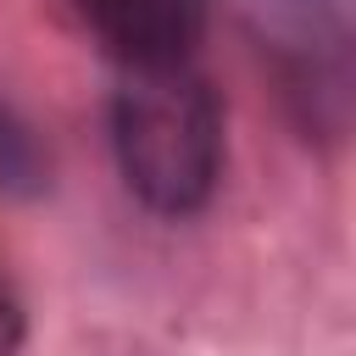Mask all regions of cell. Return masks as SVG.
<instances>
[{"instance_id":"4","label":"cell","mask_w":356,"mask_h":356,"mask_svg":"<svg viewBox=\"0 0 356 356\" xmlns=\"http://www.w3.org/2000/svg\"><path fill=\"white\" fill-rule=\"evenodd\" d=\"M22 334H28V323H22V306L0 289V356H17L22 350Z\"/></svg>"},{"instance_id":"2","label":"cell","mask_w":356,"mask_h":356,"mask_svg":"<svg viewBox=\"0 0 356 356\" xmlns=\"http://www.w3.org/2000/svg\"><path fill=\"white\" fill-rule=\"evenodd\" d=\"M83 33L122 72L195 67L211 0H67Z\"/></svg>"},{"instance_id":"3","label":"cell","mask_w":356,"mask_h":356,"mask_svg":"<svg viewBox=\"0 0 356 356\" xmlns=\"http://www.w3.org/2000/svg\"><path fill=\"white\" fill-rule=\"evenodd\" d=\"M50 150L39 139V128L0 95V195L6 200H39L50 195Z\"/></svg>"},{"instance_id":"1","label":"cell","mask_w":356,"mask_h":356,"mask_svg":"<svg viewBox=\"0 0 356 356\" xmlns=\"http://www.w3.org/2000/svg\"><path fill=\"white\" fill-rule=\"evenodd\" d=\"M111 156L145 211H206L222 178V106L211 83L195 67L122 72L111 95Z\"/></svg>"}]
</instances>
